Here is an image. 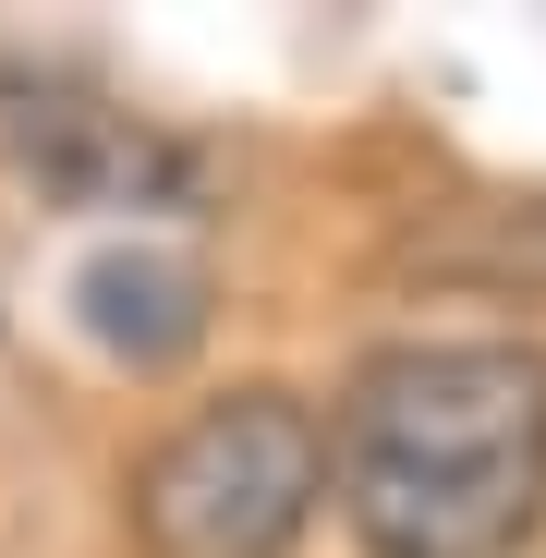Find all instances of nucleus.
I'll return each mask as SVG.
<instances>
[{"label":"nucleus","mask_w":546,"mask_h":558,"mask_svg":"<svg viewBox=\"0 0 546 558\" xmlns=\"http://www.w3.org/2000/svg\"><path fill=\"white\" fill-rule=\"evenodd\" d=\"M0 170L37 182L49 207H85V219H158V207L207 195V158L170 122H146L98 73L37 61V49H0Z\"/></svg>","instance_id":"7ed1b4c3"},{"label":"nucleus","mask_w":546,"mask_h":558,"mask_svg":"<svg viewBox=\"0 0 546 558\" xmlns=\"http://www.w3.org/2000/svg\"><path fill=\"white\" fill-rule=\"evenodd\" d=\"M73 316H85V340H98L110 364L158 377V364H182L207 340V267L170 255V243H110V255H85Z\"/></svg>","instance_id":"20e7f679"},{"label":"nucleus","mask_w":546,"mask_h":558,"mask_svg":"<svg viewBox=\"0 0 546 558\" xmlns=\"http://www.w3.org/2000/svg\"><path fill=\"white\" fill-rule=\"evenodd\" d=\"M364 558H510L546 522V340H389L328 413Z\"/></svg>","instance_id":"f257e3e1"},{"label":"nucleus","mask_w":546,"mask_h":558,"mask_svg":"<svg viewBox=\"0 0 546 558\" xmlns=\"http://www.w3.org/2000/svg\"><path fill=\"white\" fill-rule=\"evenodd\" d=\"M328 498V425L292 389H231L134 461V522L158 558H280Z\"/></svg>","instance_id":"f03ea898"}]
</instances>
